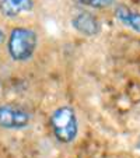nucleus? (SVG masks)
Here are the masks:
<instances>
[{"label":"nucleus","mask_w":140,"mask_h":158,"mask_svg":"<svg viewBox=\"0 0 140 158\" xmlns=\"http://www.w3.org/2000/svg\"><path fill=\"white\" fill-rule=\"evenodd\" d=\"M51 127L55 137L60 143L69 144L74 141L78 133V122L72 106H60L51 115Z\"/></svg>","instance_id":"f257e3e1"},{"label":"nucleus","mask_w":140,"mask_h":158,"mask_svg":"<svg viewBox=\"0 0 140 158\" xmlns=\"http://www.w3.org/2000/svg\"><path fill=\"white\" fill-rule=\"evenodd\" d=\"M38 44V36L30 28H14L9 36V53L15 62H25L34 55Z\"/></svg>","instance_id":"f03ea898"},{"label":"nucleus","mask_w":140,"mask_h":158,"mask_svg":"<svg viewBox=\"0 0 140 158\" xmlns=\"http://www.w3.org/2000/svg\"><path fill=\"white\" fill-rule=\"evenodd\" d=\"M30 114L21 106L13 104L0 105V127L15 130L27 127L30 123Z\"/></svg>","instance_id":"7ed1b4c3"},{"label":"nucleus","mask_w":140,"mask_h":158,"mask_svg":"<svg viewBox=\"0 0 140 158\" xmlns=\"http://www.w3.org/2000/svg\"><path fill=\"white\" fill-rule=\"evenodd\" d=\"M72 25L76 31L86 36H94L100 34L101 31V24L92 14L87 11L77 13L74 17L72 18Z\"/></svg>","instance_id":"20e7f679"},{"label":"nucleus","mask_w":140,"mask_h":158,"mask_svg":"<svg viewBox=\"0 0 140 158\" xmlns=\"http://www.w3.org/2000/svg\"><path fill=\"white\" fill-rule=\"evenodd\" d=\"M34 9V0H0V13L4 17H17L21 13L31 11Z\"/></svg>","instance_id":"39448f33"},{"label":"nucleus","mask_w":140,"mask_h":158,"mask_svg":"<svg viewBox=\"0 0 140 158\" xmlns=\"http://www.w3.org/2000/svg\"><path fill=\"white\" fill-rule=\"evenodd\" d=\"M115 17L119 20V23H122L123 25L129 27L130 30L136 31L140 34V13L133 11L128 6H118L115 9Z\"/></svg>","instance_id":"423d86ee"},{"label":"nucleus","mask_w":140,"mask_h":158,"mask_svg":"<svg viewBox=\"0 0 140 158\" xmlns=\"http://www.w3.org/2000/svg\"><path fill=\"white\" fill-rule=\"evenodd\" d=\"M74 2L83 6L92 7V9H104V7L111 6L113 0H74Z\"/></svg>","instance_id":"0eeeda50"},{"label":"nucleus","mask_w":140,"mask_h":158,"mask_svg":"<svg viewBox=\"0 0 140 158\" xmlns=\"http://www.w3.org/2000/svg\"><path fill=\"white\" fill-rule=\"evenodd\" d=\"M3 41H4V34H3V31L0 30V45L3 44Z\"/></svg>","instance_id":"6e6552de"}]
</instances>
